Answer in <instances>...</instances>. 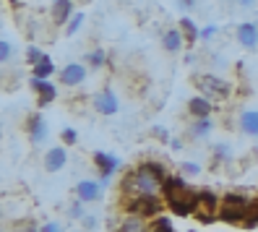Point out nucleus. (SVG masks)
<instances>
[{
  "label": "nucleus",
  "mask_w": 258,
  "mask_h": 232,
  "mask_svg": "<svg viewBox=\"0 0 258 232\" xmlns=\"http://www.w3.org/2000/svg\"><path fill=\"white\" fill-rule=\"evenodd\" d=\"M164 180H167V172H164V167L159 162H144L136 169H131V172H125L123 191L131 193V196H136V193H154V196H159Z\"/></svg>",
  "instance_id": "nucleus-1"
},
{
  "label": "nucleus",
  "mask_w": 258,
  "mask_h": 232,
  "mask_svg": "<svg viewBox=\"0 0 258 232\" xmlns=\"http://www.w3.org/2000/svg\"><path fill=\"white\" fill-rule=\"evenodd\" d=\"M162 193H164V204L170 206V211L175 216H190L196 211V198H199V191H193L185 178L167 175V180L162 183Z\"/></svg>",
  "instance_id": "nucleus-2"
},
{
  "label": "nucleus",
  "mask_w": 258,
  "mask_h": 232,
  "mask_svg": "<svg viewBox=\"0 0 258 232\" xmlns=\"http://www.w3.org/2000/svg\"><path fill=\"white\" fill-rule=\"evenodd\" d=\"M253 209V201L242 193H227L222 198V206H219V222L227 224H242L248 219V214Z\"/></svg>",
  "instance_id": "nucleus-3"
},
{
  "label": "nucleus",
  "mask_w": 258,
  "mask_h": 232,
  "mask_svg": "<svg viewBox=\"0 0 258 232\" xmlns=\"http://www.w3.org/2000/svg\"><path fill=\"white\" fill-rule=\"evenodd\" d=\"M123 209L128 214L144 216V219H157V216H162L164 201L159 196H154V193H136V196L123 198Z\"/></svg>",
  "instance_id": "nucleus-4"
},
{
  "label": "nucleus",
  "mask_w": 258,
  "mask_h": 232,
  "mask_svg": "<svg viewBox=\"0 0 258 232\" xmlns=\"http://www.w3.org/2000/svg\"><path fill=\"white\" fill-rule=\"evenodd\" d=\"M193 86L201 91V97H209V99H227L230 97V81L219 79L214 73H196L193 76Z\"/></svg>",
  "instance_id": "nucleus-5"
},
{
  "label": "nucleus",
  "mask_w": 258,
  "mask_h": 232,
  "mask_svg": "<svg viewBox=\"0 0 258 232\" xmlns=\"http://www.w3.org/2000/svg\"><path fill=\"white\" fill-rule=\"evenodd\" d=\"M219 206H222V198L214 191H199L193 216L199 222H204V224H211L214 219H219Z\"/></svg>",
  "instance_id": "nucleus-6"
},
{
  "label": "nucleus",
  "mask_w": 258,
  "mask_h": 232,
  "mask_svg": "<svg viewBox=\"0 0 258 232\" xmlns=\"http://www.w3.org/2000/svg\"><path fill=\"white\" fill-rule=\"evenodd\" d=\"M94 164H97V169H99V180H102V185H107L110 183V178L120 169V159L115 157V154H107V151H94Z\"/></svg>",
  "instance_id": "nucleus-7"
},
{
  "label": "nucleus",
  "mask_w": 258,
  "mask_h": 232,
  "mask_svg": "<svg viewBox=\"0 0 258 232\" xmlns=\"http://www.w3.org/2000/svg\"><path fill=\"white\" fill-rule=\"evenodd\" d=\"M104 193V185L97 183V180H79V185H76V198H81L84 204H94V201H99Z\"/></svg>",
  "instance_id": "nucleus-8"
},
{
  "label": "nucleus",
  "mask_w": 258,
  "mask_h": 232,
  "mask_svg": "<svg viewBox=\"0 0 258 232\" xmlns=\"http://www.w3.org/2000/svg\"><path fill=\"white\" fill-rule=\"evenodd\" d=\"M94 110L99 112V115H117L120 112V102H117V97L112 94V91L107 89V91H99V94L94 97Z\"/></svg>",
  "instance_id": "nucleus-9"
},
{
  "label": "nucleus",
  "mask_w": 258,
  "mask_h": 232,
  "mask_svg": "<svg viewBox=\"0 0 258 232\" xmlns=\"http://www.w3.org/2000/svg\"><path fill=\"white\" fill-rule=\"evenodd\" d=\"M68 164V151L66 146H52L44 154V172H60Z\"/></svg>",
  "instance_id": "nucleus-10"
},
{
  "label": "nucleus",
  "mask_w": 258,
  "mask_h": 232,
  "mask_svg": "<svg viewBox=\"0 0 258 232\" xmlns=\"http://www.w3.org/2000/svg\"><path fill=\"white\" fill-rule=\"evenodd\" d=\"M86 81V68L81 63H68L60 71V84L63 86H79Z\"/></svg>",
  "instance_id": "nucleus-11"
},
{
  "label": "nucleus",
  "mask_w": 258,
  "mask_h": 232,
  "mask_svg": "<svg viewBox=\"0 0 258 232\" xmlns=\"http://www.w3.org/2000/svg\"><path fill=\"white\" fill-rule=\"evenodd\" d=\"M235 34H237V42H240L245 50H255V47H258V24L242 21V24L237 26Z\"/></svg>",
  "instance_id": "nucleus-12"
},
{
  "label": "nucleus",
  "mask_w": 258,
  "mask_h": 232,
  "mask_svg": "<svg viewBox=\"0 0 258 232\" xmlns=\"http://www.w3.org/2000/svg\"><path fill=\"white\" fill-rule=\"evenodd\" d=\"M73 0H55L52 3V8H50V19H52V24H57V26H66L71 19H73Z\"/></svg>",
  "instance_id": "nucleus-13"
},
{
  "label": "nucleus",
  "mask_w": 258,
  "mask_h": 232,
  "mask_svg": "<svg viewBox=\"0 0 258 232\" xmlns=\"http://www.w3.org/2000/svg\"><path fill=\"white\" fill-rule=\"evenodd\" d=\"M29 86H32L37 94H39V104H50L55 97H57V89L50 79H34L32 76V81H29Z\"/></svg>",
  "instance_id": "nucleus-14"
},
{
  "label": "nucleus",
  "mask_w": 258,
  "mask_h": 232,
  "mask_svg": "<svg viewBox=\"0 0 258 232\" xmlns=\"http://www.w3.org/2000/svg\"><path fill=\"white\" fill-rule=\"evenodd\" d=\"M26 131L32 136V144H42L44 138H47V123H44V118L39 112H34L26 120Z\"/></svg>",
  "instance_id": "nucleus-15"
},
{
  "label": "nucleus",
  "mask_w": 258,
  "mask_h": 232,
  "mask_svg": "<svg viewBox=\"0 0 258 232\" xmlns=\"http://www.w3.org/2000/svg\"><path fill=\"white\" fill-rule=\"evenodd\" d=\"M115 232H151V229H149V224H146L144 216H139V214H125L123 219L117 222V229H115Z\"/></svg>",
  "instance_id": "nucleus-16"
},
{
  "label": "nucleus",
  "mask_w": 258,
  "mask_h": 232,
  "mask_svg": "<svg viewBox=\"0 0 258 232\" xmlns=\"http://www.w3.org/2000/svg\"><path fill=\"white\" fill-rule=\"evenodd\" d=\"M211 110H214V104H211L209 97H190L188 102L190 118H211Z\"/></svg>",
  "instance_id": "nucleus-17"
},
{
  "label": "nucleus",
  "mask_w": 258,
  "mask_h": 232,
  "mask_svg": "<svg viewBox=\"0 0 258 232\" xmlns=\"http://www.w3.org/2000/svg\"><path fill=\"white\" fill-rule=\"evenodd\" d=\"M183 44H185V37L180 29H167V32L162 34V47L167 52H180L183 50Z\"/></svg>",
  "instance_id": "nucleus-18"
},
{
  "label": "nucleus",
  "mask_w": 258,
  "mask_h": 232,
  "mask_svg": "<svg viewBox=\"0 0 258 232\" xmlns=\"http://www.w3.org/2000/svg\"><path fill=\"white\" fill-rule=\"evenodd\" d=\"M240 131L245 136L258 138V110H245L240 115Z\"/></svg>",
  "instance_id": "nucleus-19"
},
{
  "label": "nucleus",
  "mask_w": 258,
  "mask_h": 232,
  "mask_svg": "<svg viewBox=\"0 0 258 232\" xmlns=\"http://www.w3.org/2000/svg\"><path fill=\"white\" fill-rule=\"evenodd\" d=\"M211 131H214V120L211 118H193V123H190V136L193 138H206Z\"/></svg>",
  "instance_id": "nucleus-20"
},
{
  "label": "nucleus",
  "mask_w": 258,
  "mask_h": 232,
  "mask_svg": "<svg viewBox=\"0 0 258 232\" xmlns=\"http://www.w3.org/2000/svg\"><path fill=\"white\" fill-rule=\"evenodd\" d=\"M177 29H180V32H183V37H185V42H199L201 39V29L199 26H196V21H190L188 16H183V19H180V24H177Z\"/></svg>",
  "instance_id": "nucleus-21"
},
{
  "label": "nucleus",
  "mask_w": 258,
  "mask_h": 232,
  "mask_svg": "<svg viewBox=\"0 0 258 232\" xmlns=\"http://www.w3.org/2000/svg\"><path fill=\"white\" fill-rule=\"evenodd\" d=\"M55 73V66H52V60H50V55L42 60V63H37L34 68H32V76L34 79H50V76Z\"/></svg>",
  "instance_id": "nucleus-22"
},
{
  "label": "nucleus",
  "mask_w": 258,
  "mask_h": 232,
  "mask_svg": "<svg viewBox=\"0 0 258 232\" xmlns=\"http://www.w3.org/2000/svg\"><path fill=\"white\" fill-rule=\"evenodd\" d=\"M86 60H89V66H92V68H104V66H107V52H104V50H92L86 55Z\"/></svg>",
  "instance_id": "nucleus-23"
},
{
  "label": "nucleus",
  "mask_w": 258,
  "mask_h": 232,
  "mask_svg": "<svg viewBox=\"0 0 258 232\" xmlns=\"http://www.w3.org/2000/svg\"><path fill=\"white\" fill-rule=\"evenodd\" d=\"M211 154H214L217 162H230L232 159V149L227 144H214V146H211Z\"/></svg>",
  "instance_id": "nucleus-24"
},
{
  "label": "nucleus",
  "mask_w": 258,
  "mask_h": 232,
  "mask_svg": "<svg viewBox=\"0 0 258 232\" xmlns=\"http://www.w3.org/2000/svg\"><path fill=\"white\" fill-rule=\"evenodd\" d=\"M44 57H47V55H44L39 47H34V44H32V47H26V63L32 66V68H34L37 63H42Z\"/></svg>",
  "instance_id": "nucleus-25"
},
{
  "label": "nucleus",
  "mask_w": 258,
  "mask_h": 232,
  "mask_svg": "<svg viewBox=\"0 0 258 232\" xmlns=\"http://www.w3.org/2000/svg\"><path fill=\"white\" fill-rule=\"evenodd\" d=\"M84 206H86L84 201H81V198H76L73 204L68 206V211H66V214L71 216V219H84V216H86V214H84Z\"/></svg>",
  "instance_id": "nucleus-26"
},
{
  "label": "nucleus",
  "mask_w": 258,
  "mask_h": 232,
  "mask_svg": "<svg viewBox=\"0 0 258 232\" xmlns=\"http://www.w3.org/2000/svg\"><path fill=\"white\" fill-rule=\"evenodd\" d=\"M81 24H84V13H73V19L66 24V37H73L81 29Z\"/></svg>",
  "instance_id": "nucleus-27"
},
{
  "label": "nucleus",
  "mask_w": 258,
  "mask_h": 232,
  "mask_svg": "<svg viewBox=\"0 0 258 232\" xmlns=\"http://www.w3.org/2000/svg\"><path fill=\"white\" fill-rule=\"evenodd\" d=\"M151 227L159 229V232H175V227H172V222H170V216H157Z\"/></svg>",
  "instance_id": "nucleus-28"
},
{
  "label": "nucleus",
  "mask_w": 258,
  "mask_h": 232,
  "mask_svg": "<svg viewBox=\"0 0 258 232\" xmlns=\"http://www.w3.org/2000/svg\"><path fill=\"white\" fill-rule=\"evenodd\" d=\"M60 138L66 141V146H73L76 141H79V133H76V128H63V133H60Z\"/></svg>",
  "instance_id": "nucleus-29"
},
{
  "label": "nucleus",
  "mask_w": 258,
  "mask_h": 232,
  "mask_svg": "<svg viewBox=\"0 0 258 232\" xmlns=\"http://www.w3.org/2000/svg\"><path fill=\"white\" fill-rule=\"evenodd\" d=\"M151 136H157L162 144H170V141H172L170 133H167V128H162V126H154V128H151Z\"/></svg>",
  "instance_id": "nucleus-30"
},
{
  "label": "nucleus",
  "mask_w": 258,
  "mask_h": 232,
  "mask_svg": "<svg viewBox=\"0 0 258 232\" xmlns=\"http://www.w3.org/2000/svg\"><path fill=\"white\" fill-rule=\"evenodd\" d=\"M39 232H66V227L60 224V222H55V219H50V222H44L39 227Z\"/></svg>",
  "instance_id": "nucleus-31"
},
{
  "label": "nucleus",
  "mask_w": 258,
  "mask_h": 232,
  "mask_svg": "<svg viewBox=\"0 0 258 232\" xmlns=\"http://www.w3.org/2000/svg\"><path fill=\"white\" fill-rule=\"evenodd\" d=\"M217 32H219V29H217L214 24H209V26H204V29H201V39H204V42L214 39V37H217Z\"/></svg>",
  "instance_id": "nucleus-32"
},
{
  "label": "nucleus",
  "mask_w": 258,
  "mask_h": 232,
  "mask_svg": "<svg viewBox=\"0 0 258 232\" xmlns=\"http://www.w3.org/2000/svg\"><path fill=\"white\" fill-rule=\"evenodd\" d=\"M11 52H13L11 42H8V39H3V42H0V60H3V63H6V60H11Z\"/></svg>",
  "instance_id": "nucleus-33"
},
{
  "label": "nucleus",
  "mask_w": 258,
  "mask_h": 232,
  "mask_svg": "<svg viewBox=\"0 0 258 232\" xmlns=\"http://www.w3.org/2000/svg\"><path fill=\"white\" fill-rule=\"evenodd\" d=\"M183 172H185V175H199L201 167L196 164V162H183Z\"/></svg>",
  "instance_id": "nucleus-34"
},
{
  "label": "nucleus",
  "mask_w": 258,
  "mask_h": 232,
  "mask_svg": "<svg viewBox=\"0 0 258 232\" xmlns=\"http://www.w3.org/2000/svg\"><path fill=\"white\" fill-rule=\"evenodd\" d=\"M81 224H84V227H89V229H94V227H97V219H94V216H84Z\"/></svg>",
  "instance_id": "nucleus-35"
},
{
  "label": "nucleus",
  "mask_w": 258,
  "mask_h": 232,
  "mask_svg": "<svg viewBox=\"0 0 258 232\" xmlns=\"http://www.w3.org/2000/svg\"><path fill=\"white\" fill-rule=\"evenodd\" d=\"M177 6L183 8V11H190V8L196 6V0H177Z\"/></svg>",
  "instance_id": "nucleus-36"
},
{
  "label": "nucleus",
  "mask_w": 258,
  "mask_h": 232,
  "mask_svg": "<svg viewBox=\"0 0 258 232\" xmlns=\"http://www.w3.org/2000/svg\"><path fill=\"white\" fill-rule=\"evenodd\" d=\"M232 3H237L240 8H253V6H255V0H232Z\"/></svg>",
  "instance_id": "nucleus-37"
},
{
  "label": "nucleus",
  "mask_w": 258,
  "mask_h": 232,
  "mask_svg": "<svg viewBox=\"0 0 258 232\" xmlns=\"http://www.w3.org/2000/svg\"><path fill=\"white\" fill-rule=\"evenodd\" d=\"M170 146H172L175 151H180V149H183V141H177V138H172V141H170Z\"/></svg>",
  "instance_id": "nucleus-38"
},
{
  "label": "nucleus",
  "mask_w": 258,
  "mask_h": 232,
  "mask_svg": "<svg viewBox=\"0 0 258 232\" xmlns=\"http://www.w3.org/2000/svg\"><path fill=\"white\" fill-rule=\"evenodd\" d=\"M151 232H159V229H154V227H151Z\"/></svg>",
  "instance_id": "nucleus-39"
}]
</instances>
